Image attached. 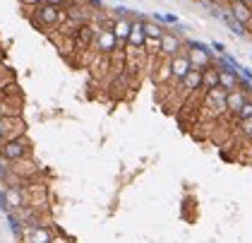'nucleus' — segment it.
<instances>
[{"mask_svg": "<svg viewBox=\"0 0 252 243\" xmlns=\"http://www.w3.org/2000/svg\"><path fill=\"white\" fill-rule=\"evenodd\" d=\"M29 19H32V24H34L39 32H51V29L60 27V24L67 19V10L41 0L36 7L29 10Z\"/></svg>", "mask_w": 252, "mask_h": 243, "instance_id": "obj_1", "label": "nucleus"}, {"mask_svg": "<svg viewBox=\"0 0 252 243\" xmlns=\"http://www.w3.org/2000/svg\"><path fill=\"white\" fill-rule=\"evenodd\" d=\"M0 157L7 162V164H15L22 159H29L32 157V140L27 137V132H22L12 140H5L0 145Z\"/></svg>", "mask_w": 252, "mask_h": 243, "instance_id": "obj_2", "label": "nucleus"}, {"mask_svg": "<svg viewBox=\"0 0 252 243\" xmlns=\"http://www.w3.org/2000/svg\"><path fill=\"white\" fill-rule=\"evenodd\" d=\"M190 68H192V63H190V56H188V46H185V41H183L180 53L171 58V84H180L183 77L190 73Z\"/></svg>", "mask_w": 252, "mask_h": 243, "instance_id": "obj_3", "label": "nucleus"}, {"mask_svg": "<svg viewBox=\"0 0 252 243\" xmlns=\"http://www.w3.org/2000/svg\"><path fill=\"white\" fill-rule=\"evenodd\" d=\"M94 41H96V32H94V27L87 22V24H82L77 32H75V37H72V43H75V53H89V48L94 46Z\"/></svg>", "mask_w": 252, "mask_h": 243, "instance_id": "obj_4", "label": "nucleus"}, {"mask_svg": "<svg viewBox=\"0 0 252 243\" xmlns=\"http://www.w3.org/2000/svg\"><path fill=\"white\" fill-rule=\"evenodd\" d=\"M180 48H183V39L178 37V34H173L171 29L163 27V34H161V56L173 58L180 53Z\"/></svg>", "mask_w": 252, "mask_h": 243, "instance_id": "obj_5", "label": "nucleus"}, {"mask_svg": "<svg viewBox=\"0 0 252 243\" xmlns=\"http://www.w3.org/2000/svg\"><path fill=\"white\" fill-rule=\"evenodd\" d=\"M5 200L10 212H20L22 207H27V190L24 186H5Z\"/></svg>", "mask_w": 252, "mask_h": 243, "instance_id": "obj_6", "label": "nucleus"}, {"mask_svg": "<svg viewBox=\"0 0 252 243\" xmlns=\"http://www.w3.org/2000/svg\"><path fill=\"white\" fill-rule=\"evenodd\" d=\"M202 80H204V70H202V68H190V73L183 77V82H180L183 94L190 96L192 92H204V89H202Z\"/></svg>", "mask_w": 252, "mask_h": 243, "instance_id": "obj_7", "label": "nucleus"}, {"mask_svg": "<svg viewBox=\"0 0 252 243\" xmlns=\"http://www.w3.org/2000/svg\"><path fill=\"white\" fill-rule=\"evenodd\" d=\"M142 19H144L142 15L132 19V24H130V34H127V43H125V46H130V48H144L147 34H144V24H142Z\"/></svg>", "mask_w": 252, "mask_h": 243, "instance_id": "obj_8", "label": "nucleus"}, {"mask_svg": "<svg viewBox=\"0 0 252 243\" xmlns=\"http://www.w3.org/2000/svg\"><path fill=\"white\" fill-rule=\"evenodd\" d=\"M228 12L233 15V19H238L243 27H252V7L240 2V0H228Z\"/></svg>", "mask_w": 252, "mask_h": 243, "instance_id": "obj_9", "label": "nucleus"}, {"mask_svg": "<svg viewBox=\"0 0 252 243\" xmlns=\"http://www.w3.org/2000/svg\"><path fill=\"white\" fill-rule=\"evenodd\" d=\"M24 236H27V243H51L53 241V229L46 224H39V226H32V229H27L24 231Z\"/></svg>", "mask_w": 252, "mask_h": 243, "instance_id": "obj_10", "label": "nucleus"}, {"mask_svg": "<svg viewBox=\"0 0 252 243\" xmlns=\"http://www.w3.org/2000/svg\"><path fill=\"white\" fill-rule=\"evenodd\" d=\"M94 46H96V53L111 56V53L116 51V37H113V32H108V29H98Z\"/></svg>", "mask_w": 252, "mask_h": 243, "instance_id": "obj_11", "label": "nucleus"}, {"mask_svg": "<svg viewBox=\"0 0 252 243\" xmlns=\"http://www.w3.org/2000/svg\"><path fill=\"white\" fill-rule=\"evenodd\" d=\"M245 99H248V94L240 92V89H233V92L226 94V113H235L240 111V106L245 104Z\"/></svg>", "mask_w": 252, "mask_h": 243, "instance_id": "obj_12", "label": "nucleus"}, {"mask_svg": "<svg viewBox=\"0 0 252 243\" xmlns=\"http://www.w3.org/2000/svg\"><path fill=\"white\" fill-rule=\"evenodd\" d=\"M152 73H154L156 84H166V82H171V58H163L156 68H152Z\"/></svg>", "mask_w": 252, "mask_h": 243, "instance_id": "obj_13", "label": "nucleus"}, {"mask_svg": "<svg viewBox=\"0 0 252 243\" xmlns=\"http://www.w3.org/2000/svg\"><path fill=\"white\" fill-rule=\"evenodd\" d=\"M214 87H219V70H216V65H209V68H204V80H202V89L204 92H209Z\"/></svg>", "mask_w": 252, "mask_h": 243, "instance_id": "obj_14", "label": "nucleus"}, {"mask_svg": "<svg viewBox=\"0 0 252 243\" xmlns=\"http://www.w3.org/2000/svg\"><path fill=\"white\" fill-rule=\"evenodd\" d=\"M219 17L223 19V24H226V27L231 29L233 34H235V37H245V29H248V27H243V24H240L238 19H233L231 12H221Z\"/></svg>", "mask_w": 252, "mask_h": 243, "instance_id": "obj_15", "label": "nucleus"}, {"mask_svg": "<svg viewBox=\"0 0 252 243\" xmlns=\"http://www.w3.org/2000/svg\"><path fill=\"white\" fill-rule=\"evenodd\" d=\"M142 24H144V34H147V39H161V34H163V24H158L154 19H142Z\"/></svg>", "mask_w": 252, "mask_h": 243, "instance_id": "obj_16", "label": "nucleus"}, {"mask_svg": "<svg viewBox=\"0 0 252 243\" xmlns=\"http://www.w3.org/2000/svg\"><path fill=\"white\" fill-rule=\"evenodd\" d=\"M7 222H10V229H12V234L17 236V239H24V224H22L20 214L17 212H7Z\"/></svg>", "mask_w": 252, "mask_h": 243, "instance_id": "obj_17", "label": "nucleus"}, {"mask_svg": "<svg viewBox=\"0 0 252 243\" xmlns=\"http://www.w3.org/2000/svg\"><path fill=\"white\" fill-rule=\"evenodd\" d=\"M238 130L243 132L245 140H250L252 142V116L250 118H238Z\"/></svg>", "mask_w": 252, "mask_h": 243, "instance_id": "obj_18", "label": "nucleus"}, {"mask_svg": "<svg viewBox=\"0 0 252 243\" xmlns=\"http://www.w3.org/2000/svg\"><path fill=\"white\" fill-rule=\"evenodd\" d=\"M238 118H250L252 116V99H245V104L240 106V111L235 113Z\"/></svg>", "mask_w": 252, "mask_h": 243, "instance_id": "obj_19", "label": "nucleus"}, {"mask_svg": "<svg viewBox=\"0 0 252 243\" xmlns=\"http://www.w3.org/2000/svg\"><path fill=\"white\" fill-rule=\"evenodd\" d=\"M0 209L7 214L10 209H7V200H5V188H0Z\"/></svg>", "mask_w": 252, "mask_h": 243, "instance_id": "obj_20", "label": "nucleus"}, {"mask_svg": "<svg viewBox=\"0 0 252 243\" xmlns=\"http://www.w3.org/2000/svg\"><path fill=\"white\" fill-rule=\"evenodd\" d=\"M212 51H216V53L221 56V53H226V46H223V43H219V41H214V43H212Z\"/></svg>", "mask_w": 252, "mask_h": 243, "instance_id": "obj_21", "label": "nucleus"}, {"mask_svg": "<svg viewBox=\"0 0 252 243\" xmlns=\"http://www.w3.org/2000/svg\"><path fill=\"white\" fill-rule=\"evenodd\" d=\"M43 2H51V5H58V7H67L72 0H43Z\"/></svg>", "mask_w": 252, "mask_h": 243, "instance_id": "obj_22", "label": "nucleus"}, {"mask_svg": "<svg viewBox=\"0 0 252 243\" xmlns=\"http://www.w3.org/2000/svg\"><path fill=\"white\" fill-rule=\"evenodd\" d=\"M39 2H41V0H22V5H27L29 10H32V7H36Z\"/></svg>", "mask_w": 252, "mask_h": 243, "instance_id": "obj_23", "label": "nucleus"}, {"mask_svg": "<svg viewBox=\"0 0 252 243\" xmlns=\"http://www.w3.org/2000/svg\"><path fill=\"white\" fill-rule=\"evenodd\" d=\"M0 65H5V51L0 48Z\"/></svg>", "mask_w": 252, "mask_h": 243, "instance_id": "obj_24", "label": "nucleus"}, {"mask_svg": "<svg viewBox=\"0 0 252 243\" xmlns=\"http://www.w3.org/2000/svg\"><path fill=\"white\" fill-rule=\"evenodd\" d=\"M51 243H67V241H60V239H56V236H53V241Z\"/></svg>", "mask_w": 252, "mask_h": 243, "instance_id": "obj_25", "label": "nucleus"}, {"mask_svg": "<svg viewBox=\"0 0 252 243\" xmlns=\"http://www.w3.org/2000/svg\"><path fill=\"white\" fill-rule=\"evenodd\" d=\"M240 2H245V5H250L252 7V0H240Z\"/></svg>", "mask_w": 252, "mask_h": 243, "instance_id": "obj_26", "label": "nucleus"}, {"mask_svg": "<svg viewBox=\"0 0 252 243\" xmlns=\"http://www.w3.org/2000/svg\"><path fill=\"white\" fill-rule=\"evenodd\" d=\"M214 5H221V2H223V0H212Z\"/></svg>", "mask_w": 252, "mask_h": 243, "instance_id": "obj_27", "label": "nucleus"}, {"mask_svg": "<svg viewBox=\"0 0 252 243\" xmlns=\"http://www.w3.org/2000/svg\"><path fill=\"white\" fill-rule=\"evenodd\" d=\"M118 2H125V0H118Z\"/></svg>", "mask_w": 252, "mask_h": 243, "instance_id": "obj_28", "label": "nucleus"}]
</instances>
